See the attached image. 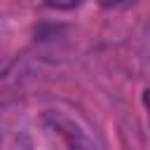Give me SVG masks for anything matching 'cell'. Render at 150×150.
<instances>
[{
    "mask_svg": "<svg viewBox=\"0 0 150 150\" xmlns=\"http://www.w3.org/2000/svg\"><path fill=\"white\" fill-rule=\"evenodd\" d=\"M45 122H47V131L56 138L61 150H101L98 143L91 138L89 129L77 117L63 112H47Z\"/></svg>",
    "mask_w": 150,
    "mask_h": 150,
    "instance_id": "6da1fadb",
    "label": "cell"
},
{
    "mask_svg": "<svg viewBox=\"0 0 150 150\" xmlns=\"http://www.w3.org/2000/svg\"><path fill=\"white\" fill-rule=\"evenodd\" d=\"M49 7H54V9H75V7H80L84 0H45Z\"/></svg>",
    "mask_w": 150,
    "mask_h": 150,
    "instance_id": "7a4b0ae2",
    "label": "cell"
},
{
    "mask_svg": "<svg viewBox=\"0 0 150 150\" xmlns=\"http://www.w3.org/2000/svg\"><path fill=\"white\" fill-rule=\"evenodd\" d=\"M101 5H105V7H115V5H122V2H127V0H98Z\"/></svg>",
    "mask_w": 150,
    "mask_h": 150,
    "instance_id": "3957f363",
    "label": "cell"
}]
</instances>
